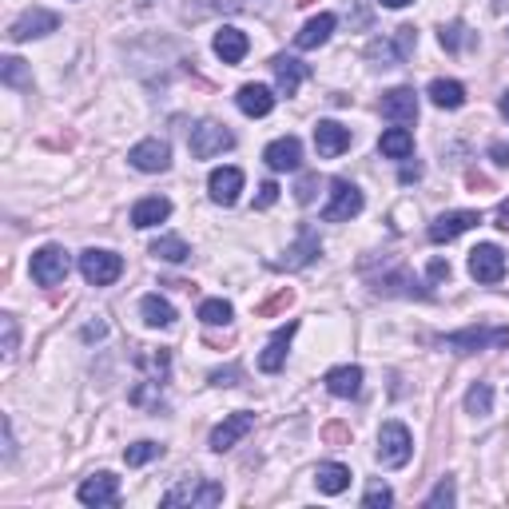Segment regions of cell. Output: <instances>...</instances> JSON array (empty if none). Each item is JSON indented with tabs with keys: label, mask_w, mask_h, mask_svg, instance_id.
<instances>
[{
	"label": "cell",
	"mask_w": 509,
	"mask_h": 509,
	"mask_svg": "<svg viewBox=\"0 0 509 509\" xmlns=\"http://www.w3.org/2000/svg\"><path fill=\"white\" fill-rule=\"evenodd\" d=\"M418 175H422V167H418V164H406V167H402V183H414Z\"/></svg>",
	"instance_id": "48"
},
{
	"label": "cell",
	"mask_w": 509,
	"mask_h": 509,
	"mask_svg": "<svg viewBox=\"0 0 509 509\" xmlns=\"http://www.w3.org/2000/svg\"><path fill=\"white\" fill-rule=\"evenodd\" d=\"M315 191H319V175L311 172V175H303V180H299V188H295V199H299V203H311V199H315Z\"/></svg>",
	"instance_id": "44"
},
{
	"label": "cell",
	"mask_w": 509,
	"mask_h": 509,
	"mask_svg": "<svg viewBox=\"0 0 509 509\" xmlns=\"http://www.w3.org/2000/svg\"><path fill=\"white\" fill-rule=\"evenodd\" d=\"M322 442L327 446H351V426H346V422H327V426H322Z\"/></svg>",
	"instance_id": "40"
},
{
	"label": "cell",
	"mask_w": 509,
	"mask_h": 509,
	"mask_svg": "<svg viewBox=\"0 0 509 509\" xmlns=\"http://www.w3.org/2000/svg\"><path fill=\"white\" fill-rule=\"evenodd\" d=\"M438 36H442V48H446V53H462V48H465V24H462V20L442 24V32H438Z\"/></svg>",
	"instance_id": "38"
},
{
	"label": "cell",
	"mask_w": 509,
	"mask_h": 509,
	"mask_svg": "<svg viewBox=\"0 0 509 509\" xmlns=\"http://www.w3.org/2000/svg\"><path fill=\"white\" fill-rule=\"evenodd\" d=\"M497 227H502V231H509V203H502V207H497Z\"/></svg>",
	"instance_id": "49"
},
{
	"label": "cell",
	"mask_w": 509,
	"mask_h": 509,
	"mask_svg": "<svg viewBox=\"0 0 509 509\" xmlns=\"http://www.w3.org/2000/svg\"><path fill=\"white\" fill-rule=\"evenodd\" d=\"M127 159H132V167L156 175V172H167V167H172V148H167L164 140H143L127 151Z\"/></svg>",
	"instance_id": "12"
},
{
	"label": "cell",
	"mask_w": 509,
	"mask_h": 509,
	"mask_svg": "<svg viewBox=\"0 0 509 509\" xmlns=\"http://www.w3.org/2000/svg\"><path fill=\"white\" fill-rule=\"evenodd\" d=\"M502 112L509 116V92H505V96H502Z\"/></svg>",
	"instance_id": "53"
},
{
	"label": "cell",
	"mask_w": 509,
	"mask_h": 509,
	"mask_svg": "<svg viewBox=\"0 0 509 509\" xmlns=\"http://www.w3.org/2000/svg\"><path fill=\"white\" fill-rule=\"evenodd\" d=\"M254 430V414L251 410H235V414H227L223 422H219L215 430H211V449L215 454H223V449H231V446H239L243 438H247Z\"/></svg>",
	"instance_id": "10"
},
{
	"label": "cell",
	"mask_w": 509,
	"mask_h": 509,
	"mask_svg": "<svg viewBox=\"0 0 509 509\" xmlns=\"http://www.w3.org/2000/svg\"><path fill=\"white\" fill-rule=\"evenodd\" d=\"M390 502H394V494H390L386 481H370L367 494H362V505L367 509H378V505H390Z\"/></svg>",
	"instance_id": "39"
},
{
	"label": "cell",
	"mask_w": 509,
	"mask_h": 509,
	"mask_svg": "<svg viewBox=\"0 0 509 509\" xmlns=\"http://www.w3.org/2000/svg\"><path fill=\"white\" fill-rule=\"evenodd\" d=\"M76 497L84 505H116L120 502V478L116 473H96V478H88L76 489Z\"/></svg>",
	"instance_id": "15"
},
{
	"label": "cell",
	"mask_w": 509,
	"mask_h": 509,
	"mask_svg": "<svg viewBox=\"0 0 509 509\" xmlns=\"http://www.w3.org/2000/svg\"><path fill=\"white\" fill-rule=\"evenodd\" d=\"M470 275L478 279V283H502L505 275V254L502 247H494V243H481V247L470 251Z\"/></svg>",
	"instance_id": "11"
},
{
	"label": "cell",
	"mask_w": 509,
	"mask_h": 509,
	"mask_svg": "<svg viewBox=\"0 0 509 509\" xmlns=\"http://www.w3.org/2000/svg\"><path fill=\"white\" fill-rule=\"evenodd\" d=\"M215 56L223 64H239L243 56H247V48H251V40H247V32H239V28H231V24H227V28H219L215 32Z\"/></svg>",
	"instance_id": "21"
},
{
	"label": "cell",
	"mask_w": 509,
	"mask_h": 509,
	"mask_svg": "<svg viewBox=\"0 0 509 509\" xmlns=\"http://www.w3.org/2000/svg\"><path fill=\"white\" fill-rule=\"evenodd\" d=\"M263 159H267L271 172H299V164H303V143L295 140V135H283V140L267 143Z\"/></svg>",
	"instance_id": "16"
},
{
	"label": "cell",
	"mask_w": 509,
	"mask_h": 509,
	"mask_svg": "<svg viewBox=\"0 0 509 509\" xmlns=\"http://www.w3.org/2000/svg\"><path fill=\"white\" fill-rule=\"evenodd\" d=\"M382 116L394 124L418 120V96H414V88H390L386 96H382Z\"/></svg>",
	"instance_id": "18"
},
{
	"label": "cell",
	"mask_w": 509,
	"mask_h": 509,
	"mask_svg": "<svg viewBox=\"0 0 509 509\" xmlns=\"http://www.w3.org/2000/svg\"><path fill=\"white\" fill-rule=\"evenodd\" d=\"M0 327H4V359H12V354H16V338H20V330H16V319L4 315V319H0Z\"/></svg>",
	"instance_id": "42"
},
{
	"label": "cell",
	"mask_w": 509,
	"mask_h": 509,
	"mask_svg": "<svg viewBox=\"0 0 509 509\" xmlns=\"http://www.w3.org/2000/svg\"><path fill=\"white\" fill-rule=\"evenodd\" d=\"M430 279H434V283L449 279V263H446V259H434V263H430Z\"/></svg>",
	"instance_id": "46"
},
{
	"label": "cell",
	"mask_w": 509,
	"mask_h": 509,
	"mask_svg": "<svg viewBox=\"0 0 509 509\" xmlns=\"http://www.w3.org/2000/svg\"><path fill=\"white\" fill-rule=\"evenodd\" d=\"M140 315L148 327H172L175 322V307L167 299H159V295H148V299L140 303Z\"/></svg>",
	"instance_id": "30"
},
{
	"label": "cell",
	"mask_w": 509,
	"mask_h": 509,
	"mask_svg": "<svg viewBox=\"0 0 509 509\" xmlns=\"http://www.w3.org/2000/svg\"><path fill=\"white\" fill-rule=\"evenodd\" d=\"M327 390L335 398H359L362 394V370L359 367H335V370H327Z\"/></svg>",
	"instance_id": "25"
},
{
	"label": "cell",
	"mask_w": 509,
	"mask_h": 509,
	"mask_svg": "<svg viewBox=\"0 0 509 509\" xmlns=\"http://www.w3.org/2000/svg\"><path fill=\"white\" fill-rule=\"evenodd\" d=\"M235 104H239L243 116L263 120V116H271V108H275V92H271L267 84H243L239 96H235Z\"/></svg>",
	"instance_id": "20"
},
{
	"label": "cell",
	"mask_w": 509,
	"mask_h": 509,
	"mask_svg": "<svg viewBox=\"0 0 509 509\" xmlns=\"http://www.w3.org/2000/svg\"><path fill=\"white\" fill-rule=\"evenodd\" d=\"M315 486H319V494H330V497L343 494V489L351 486V470L338 462H322L315 470Z\"/></svg>",
	"instance_id": "26"
},
{
	"label": "cell",
	"mask_w": 509,
	"mask_h": 509,
	"mask_svg": "<svg viewBox=\"0 0 509 509\" xmlns=\"http://www.w3.org/2000/svg\"><path fill=\"white\" fill-rule=\"evenodd\" d=\"M239 378H243L239 367H223V370H215V375H211V386H235Z\"/></svg>",
	"instance_id": "45"
},
{
	"label": "cell",
	"mask_w": 509,
	"mask_h": 509,
	"mask_svg": "<svg viewBox=\"0 0 509 509\" xmlns=\"http://www.w3.org/2000/svg\"><path fill=\"white\" fill-rule=\"evenodd\" d=\"M489 156H494L502 167H509V148H505V143H494V148H489Z\"/></svg>",
	"instance_id": "47"
},
{
	"label": "cell",
	"mask_w": 509,
	"mask_h": 509,
	"mask_svg": "<svg viewBox=\"0 0 509 509\" xmlns=\"http://www.w3.org/2000/svg\"><path fill=\"white\" fill-rule=\"evenodd\" d=\"M378 148H382V156L386 159H406L414 151V135L406 132V127H390V132H382Z\"/></svg>",
	"instance_id": "29"
},
{
	"label": "cell",
	"mask_w": 509,
	"mask_h": 509,
	"mask_svg": "<svg viewBox=\"0 0 509 509\" xmlns=\"http://www.w3.org/2000/svg\"><path fill=\"white\" fill-rule=\"evenodd\" d=\"M68 271H72V259H68V251L56 247V243H48V247H40L36 254H32V279H36L40 287L64 283Z\"/></svg>",
	"instance_id": "7"
},
{
	"label": "cell",
	"mask_w": 509,
	"mask_h": 509,
	"mask_svg": "<svg viewBox=\"0 0 509 509\" xmlns=\"http://www.w3.org/2000/svg\"><path fill=\"white\" fill-rule=\"evenodd\" d=\"M219 502H223V486L207 478H191L159 497V505H219Z\"/></svg>",
	"instance_id": "5"
},
{
	"label": "cell",
	"mask_w": 509,
	"mask_h": 509,
	"mask_svg": "<svg viewBox=\"0 0 509 509\" xmlns=\"http://www.w3.org/2000/svg\"><path fill=\"white\" fill-rule=\"evenodd\" d=\"M478 223H481L478 211H446V215H438L434 223H430V243H449Z\"/></svg>",
	"instance_id": "13"
},
{
	"label": "cell",
	"mask_w": 509,
	"mask_h": 509,
	"mask_svg": "<svg viewBox=\"0 0 509 509\" xmlns=\"http://www.w3.org/2000/svg\"><path fill=\"white\" fill-rule=\"evenodd\" d=\"M470 188H473V191H478V188H489V180H486V175H478V172H470Z\"/></svg>",
	"instance_id": "50"
},
{
	"label": "cell",
	"mask_w": 509,
	"mask_h": 509,
	"mask_svg": "<svg viewBox=\"0 0 509 509\" xmlns=\"http://www.w3.org/2000/svg\"><path fill=\"white\" fill-rule=\"evenodd\" d=\"M351 148V127H343L338 120H319L315 124V151L322 159H335Z\"/></svg>",
	"instance_id": "14"
},
{
	"label": "cell",
	"mask_w": 509,
	"mask_h": 509,
	"mask_svg": "<svg viewBox=\"0 0 509 509\" xmlns=\"http://www.w3.org/2000/svg\"><path fill=\"white\" fill-rule=\"evenodd\" d=\"M414 275L406 267H394L390 275H382V279H375V291H382V295H406V299H414V295H422V291H414Z\"/></svg>",
	"instance_id": "28"
},
{
	"label": "cell",
	"mask_w": 509,
	"mask_h": 509,
	"mask_svg": "<svg viewBox=\"0 0 509 509\" xmlns=\"http://www.w3.org/2000/svg\"><path fill=\"white\" fill-rule=\"evenodd\" d=\"M442 505H454V481H449V478L438 481L434 494L426 497V509H442Z\"/></svg>",
	"instance_id": "41"
},
{
	"label": "cell",
	"mask_w": 509,
	"mask_h": 509,
	"mask_svg": "<svg viewBox=\"0 0 509 509\" xmlns=\"http://www.w3.org/2000/svg\"><path fill=\"white\" fill-rule=\"evenodd\" d=\"M465 410L470 414H489L494 410V390H489L486 382H473V386L465 390Z\"/></svg>",
	"instance_id": "35"
},
{
	"label": "cell",
	"mask_w": 509,
	"mask_h": 509,
	"mask_svg": "<svg viewBox=\"0 0 509 509\" xmlns=\"http://www.w3.org/2000/svg\"><path fill=\"white\" fill-rule=\"evenodd\" d=\"M80 275L88 279L92 287H112L116 279L124 275V259L116 251H100V247H88L80 254Z\"/></svg>",
	"instance_id": "4"
},
{
	"label": "cell",
	"mask_w": 509,
	"mask_h": 509,
	"mask_svg": "<svg viewBox=\"0 0 509 509\" xmlns=\"http://www.w3.org/2000/svg\"><path fill=\"white\" fill-rule=\"evenodd\" d=\"M156 457H164V446L159 442H135V446L124 449L127 465H148V462H156Z\"/></svg>",
	"instance_id": "36"
},
{
	"label": "cell",
	"mask_w": 509,
	"mask_h": 509,
	"mask_svg": "<svg viewBox=\"0 0 509 509\" xmlns=\"http://www.w3.org/2000/svg\"><path fill=\"white\" fill-rule=\"evenodd\" d=\"M151 254H156V259H164V263H183L188 259V243L180 239V235H159L156 243H151Z\"/></svg>",
	"instance_id": "33"
},
{
	"label": "cell",
	"mask_w": 509,
	"mask_h": 509,
	"mask_svg": "<svg viewBox=\"0 0 509 509\" xmlns=\"http://www.w3.org/2000/svg\"><path fill=\"white\" fill-rule=\"evenodd\" d=\"M410 454H414L410 430H406L402 422H386V426L378 430V462L386 465V470H402V465L410 462Z\"/></svg>",
	"instance_id": "2"
},
{
	"label": "cell",
	"mask_w": 509,
	"mask_h": 509,
	"mask_svg": "<svg viewBox=\"0 0 509 509\" xmlns=\"http://www.w3.org/2000/svg\"><path fill=\"white\" fill-rule=\"evenodd\" d=\"M378 4H386V8H406V4H414V0H378Z\"/></svg>",
	"instance_id": "51"
},
{
	"label": "cell",
	"mask_w": 509,
	"mask_h": 509,
	"mask_svg": "<svg viewBox=\"0 0 509 509\" xmlns=\"http://www.w3.org/2000/svg\"><path fill=\"white\" fill-rule=\"evenodd\" d=\"M167 215H172V199H164V195H148V199H140V203L132 207V227L148 231V227L164 223Z\"/></svg>",
	"instance_id": "23"
},
{
	"label": "cell",
	"mask_w": 509,
	"mask_h": 509,
	"mask_svg": "<svg viewBox=\"0 0 509 509\" xmlns=\"http://www.w3.org/2000/svg\"><path fill=\"white\" fill-rule=\"evenodd\" d=\"M0 80H4L8 88H20V92L32 88V72L20 56H4V61H0Z\"/></svg>",
	"instance_id": "32"
},
{
	"label": "cell",
	"mask_w": 509,
	"mask_h": 509,
	"mask_svg": "<svg viewBox=\"0 0 509 509\" xmlns=\"http://www.w3.org/2000/svg\"><path fill=\"white\" fill-rule=\"evenodd\" d=\"M497 12H509V0H497Z\"/></svg>",
	"instance_id": "52"
},
{
	"label": "cell",
	"mask_w": 509,
	"mask_h": 509,
	"mask_svg": "<svg viewBox=\"0 0 509 509\" xmlns=\"http://www.w3.org/2000/svg\"><path fill=\"white\" fill-rule=\"evenodd\" d=\"M275 199H279V183H275V180H267V183L259 188V195H254V207L267 211V207H275Z\"/></svg>",
	"instance_id": "43"
},
{
	"label": "cell",
	"mask_w": 509,
	"mask_h": 509,
	"mask_svg": "<svg viewBox=\"0 0 509 509\" xmlns=\"http://www.w3.org/2000/svg\"><path fill=\"white\" fill-rule=\"evenodd\" d=\"M295 4H299V8H311V4H315V0H295Z\"/></svg>",
	"instance_id": "54"
},
{
	"label": "cell",
	"mask_w": 509,
	"mask_h": 509,
	"mask_svg": "<svg viewBox=\"0 0 509 509\" xmlns=\"http://www.w3.org/2000/svg\"><path fill=\"white\" fill-rule=\"evenodd\" d=\"M227 148H235V135L227 132V124L203 120L199 127H191V156H195V159H211V156H223Z\"/></svg>",
	"instance_id": "8"
},
{
	"label": "cell",
	"mask_w": 509,
	"mask_h": 509,
	"mask_svg": "<svg viewBox=\"0 0 509 509\" xmlns=\"http://www.w3.org/2000/svg\"><path fill=\"white\" fill-rule=\"evenodd\" d=\"M359 211H362V191L354 188L351 180L330 183V203L322 207V219H327V223H351Z\"/></svg>",
	"instance_id": "6"
},
{
	"label": "cell",
	"mask_w": 509,
	"mask_h": 509,
	"mask_svg": "<svg viewBox=\"0 0 509 509\" xmlns=\"http://www.w3.org/2000/svg\"><path fill=\"white\" fill-rule=\"evenodd\" d=\"M335 16H330V12H322V16H315V20H307V24H303V32H299V36H295V44H299V48H319V44H327V40H330V32H335Z\"/></svg>",
	"instance_id": "27"
},
{
	"label": "cell",
	"mask_w": 509,
	"mask_h": 509,
	"mask_svg": "<svg viewBox=\"0 0 509 509\" xmlns=\"http://www.w3.org/2000/svg\"><path fill=\"white\" fill-rule=\"evenodd\" d=\"M295 330H299V322H287V327H279L275 335H271L267 351L259 354V370H263V375H275V370H283L287 351H291V338H295Z\"/></svg>",
	"instance_id": "17"
},
{
	"label": "cell",
	"mask_w": 509,
	"mask_h": 509,
	"mask_svg": "<svg viewBox=\"0 0 509 509\" xmlns=\"http://www.w3.org/2000/svg\"><path fill=\"white\" fill-rule=\"evenodd\" d=\"M231 319H235V311H231V303H227V299L199 303V322H207V327H227Z\"/></svg>",
	"instance_id": "34"
},
{
	"label": "cell",
	"mask_w": 509,
	"mask_h": 509,
	"mask_svg": "<svg viewBox=\"0 0 509 509\" xmlns=\"http://www.w3.org/2000/svg\"><path fill=\"white\" fill-rule=\"evenodd\" d=\"M271 72H275V84H279L283 96H295L299 84L307 80V64L295 61V56H275V61H271Z\"/></svg>",
	"instance_id": "22"
},
{
	"label": "cell",
	"mask_w": 509,
	"mask_h": 509,
	"mask_svg": "<svg viewBox=\"0 0 509 509\" xmlns=\"http://www.w3.org/2000/svg\"><path fill=\"white\" fill-rule=\"evenodd\" d=\"M442 346L457 354H473L486 351V346H509V327H465L457 335H446Z\"/></svg>",
	"instance_id": "3"
},
{
	"label": "cell",
	"mask_w": 509,
	"mask_h": 509,
	"mask_svg": "<svg viewBox=\"0 0 509 509\" xmlns=\"http://www.w3.org/2000/svg\"><path fill=\"white\" fill-rule=\"evenodd\" d=\"M61 28V16L48 12V8H28V12H20L12 20V28H8V40H32V36H48V32Z\"/></svg>",
	"instance_id": "9"
},
{
	"label": "cell",
	"mask_w": 509,
	"mask_h": 509,
	"mask_svg": "<svg viewBox=\"0 0 509 509\" xmlns=\"http://www.w3.org/2000/svg\"><path fill=\"white\" fill-rule=\"evenodd\" d=\"M291 303H295V291H291V287H283V291H275L271 299H263L259 307H254V315H259V319H271V315H279V311H287Z\"/></svg>",
	"instance_id": "37"
},
{
	"label": "cell",
	"mask_w": 509,
	"mask_h": 509,
	"mask_svg": "<svg viewBox=\"0 0 509 509\" xmlns=\"http://www.w3.org/2000/svg\"><path fill=\"white\" fill-rule=\"evenodd\" d=\"M430 100H434L438 108H462L465 104V88L457 80H430Z\"/></svg>",
	"instance_id": "31"
},
{
	"label": "cell",
	"mask_w": 509,
	"mask_h": 509,
	"mask_svg": "<svg viewBox=\"0 0 509 509\" xmlns=\"http://www.w3.org/2000/svg\"><path fill=\"white\" fill-rule=\"evenodd\" d=\"M207 191H211V199H215L219 207H231V203L239 199V191H243V172L239 167H215L211 180H207Z\"/></svg>",
	"instance_id": "19"
},
{
	"label": "cell",
	"mask_w": 509,
	"mask_h": 509,
	"mask_svg": "<svg viewBox=\"0 0 509 509\" xmlns=\"http://www.w3.org/2000/svg\"><path fill=\"white\" fill-rule=\"evenodd\" d=\"M414 44H418V28L414 24H402V28H394V36H378L367 44V61L375 68H394L402 64L406 56L414 53Z\"/></svg>",
	"instance_id": "1"
},
{
	"label": "cell",
	"mask_w": 509,
	"mask_h": 509,
	"mask_svg": "<svg viewBox=\"0 0 509 509\" xmlns=\"http://www.w3.org/2000/svg\"><path fill=\"white\" fill-rule=\"evenodd\" d=\"M319 251H322L319 235L311 231V227H299V243H295V247L287 251V259H279V267L299 271V267H307V263H315V254H319Z\"/></svg>",
	"instance_id": "24"
}]
</instances>
